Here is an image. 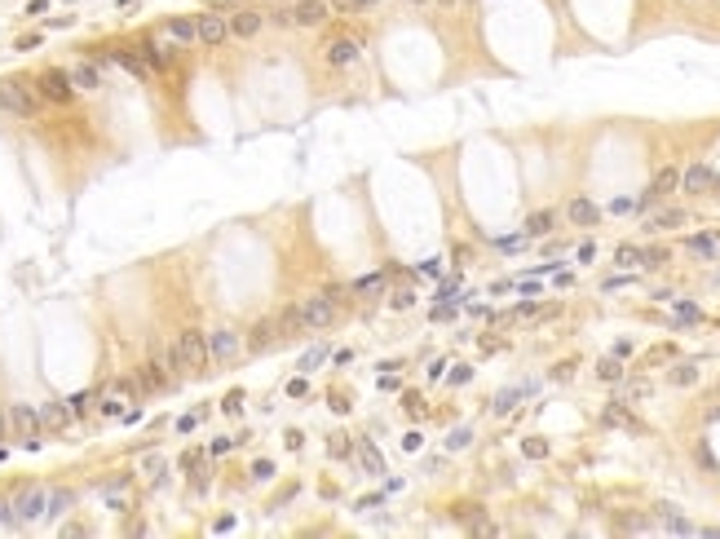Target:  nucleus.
Segmentation results:
<instances>
[{"mask_svg": "<svg viewBox=\"0 0 720 539\" xmlns=\"http://www.w3.org/2000/svg\"><path fill=\"white\" fill-rule=\"evenodd\" d=\"M667 380H671V385H680V389H685V385H694V380H698V363H694V358L676 363V367L667 371Z\"/></svg>", "mask_w": 720, "mask_h": 539, "instance_id": "obj_30", "label": "nucleus"}, {"mask_svg": "<svg viewBox=\"0 0 720 539\" xmlns=\"http://www.w3.org/2000/svg\"><path fill=\"white\" fill-rule=\"evenodd\" d=\"M685 253L698 257V261H720V230H712V234H689L685 239Z\"/></svg>", "mask_w": 720, "mask_h": 539, "instance_id": "obj_19", "label": "nucleus"}, {"mask_svg": "<svg viewBox=\"0 0 720 539\" xmlns=\"http://www.w3.org/2000/svg\"><path fill=\"white\" fill-rule=\"evenodd\" d=\"M279 332H283V341H287V336H301V332H305V314H301V305H287L283 314H279Z\"/></svg>", "mask_w": 720, "mask_h": 539, "instance_id": "obj_28", "label": "nucleus"}, {"mask_svg": "<svg viewBox=\"0 0 720 539\" xmlns=\"http://www.w3.org/2000/svg\"><path fill=\"white\" fill-rule=\"evenodd\" d=\"M641 266H645V270L667 266V248H641Z\"/></svg>", "mask_w": 720, "mask_h": 539, "instance_id": "obj_37", "label": "nucleus"}, {"mask_svg": "<svg viewBox=\"0 0 720 539\" xmlns=\"http://www.w3.org/2000/svg\"><path fill=\"white\" fill-rule=\"evenodd\" d=\"M707 420H720V407H712V411H707Z\"/></svg>", "mask_w": 720, "mask_h": 539, "instance_id": "obj_61", "label": "nucleus"}, {"mask_svg": "<svg viewBox=\"0 0 720 539\" xmlns=\"http://www.w3.org/2000/svg\"><path fill=\"white\" fill-rule=\"evenodd\" d=\"M142 62H146L151 71H164V67H173V58H177V49L168 40H155V35H142L137 40V49H133Z\"/></svg>", "mask_w": 720, "mask_h": 539, "instance_id": "obj_12", "label": "nucleus"}, {"mask_svg": "<svg viewBox=\"0 0 720 539\" xmlns=\"http://www.w3.org/2000/svg\"><path fill=\"white\" fill-rule=\"evenodd\" d=\"M35 93H40L44 102H71L76 98V85H71V76L67 71H58V67H49V71H40V76H35Z\"/></svg>", "mask_w": 720, "mask_h": 539, "instance_id": "obj_7", "label": "nucleus"}, {"mask_svg": "<svg viewBox=\"0 0 720 539\" xmlns=\"http://www.w3.org/2000/svg\"><path fill=\"white\" fill-rule=\"evenodd\" d=\"M345 5H376V0H345Z\"/></svg>", "mask_w": 720, "mask_h": 539, "instance_id": "obj_62", "label": "nucleus"}, {"mask_svg": "<svg viewBox=\"0 0 720 539\" xmlns=\"http://www.w3.org/2000/svg\"><path fill=\"white\" fill-rule=\"evenodd\" d=\"M597 376H601V380H610V385H615V380H623V363H619V354L601 358V363H597Z\"/></svg>", "mask_w": 720, "mask_h": 539, "instance_id": "obj_34", "label": "nucleus"}, {"mask_svg": "<svg viewBox=\"0 0 720 539\" xmlns=\"http://www.w3.org/2000/svg\"><path fill=\"white\" fill-rule=\"evenodd\" d=\"M615 266H619V270H632V266H641V248H632V243H619V248H615Z\"/></svg>", "mask_w": 720, "mask_h": 539, "instance_id": "obj_33", "label": "nucleus"}, {"mask_svg": "<svg viewBox=\"0 0 720 539\" xmlns=\"http://www.w3.org/2000/svg\"><path fill=\"white\" fill-rule=\"evenodd\" d=\"M553 225H557V212L553 208H539L526 217V239H544V234H553Z\"/></svg>", "mask_w": 720, "mask_h": 539, "instance_id": "obj_26", "label": "nucleus"}, {"mask_svg": "<svg viewBox=\"0 0 720 539\" xmlns=\"http://www.w3.org/2000/svg\"><path fill=\"white\" fill-rule=\"evenodd\" d=\"M455 287H460V279H447L438 287V301H455Z\"/></svg>", "mask_w": 720, "mask_h": 539, "instance_id": "obj_50", "label": "nucleus"}, {"mask_svg": "<svg viewBox=\"0 0 720 539\" xmlns=\"http://www.w3.org/2000/svg\"><path fill=\"white\" fill-rule=\"evenodd\" d=\"M389 305H393V309H411V305H415V292H411V287H398V292L389 296Z\"/></svg>", "mask_w": 720, "mask_h": 539, "instance_id": "obj_40", "label": "nucleus"}, {"mask_svg": "<svg viewBox=\"0 0 720 539\" xmlns=\"http://www.w3.org/2000/svg\"><path fill=\"white\" fill-rule=\"evenodd\" d=\"M469 380H473V367H464V363H460V367L451 371V385H469Z\"/></svg>", "mask_w": 720, "mask_h": 539, "instance_id": "obj_48", "label": "nucleus"}, {"mask_svg": "<svg viewBox=\"0 0 720 539\" xmlns=\"http://www.w3.org/2000/svg\"><path fill=\"white\" fill-rule=\"evenodd\" d=\"M301 314H305V327H332L336 318H341V301H336L332 292H323V296H305L301 301Z\"/></svg>", "mask_w": 720, "mask_h": 539, "instance_id": "obj_5", "label": "nucleus"}, {"mask_svg": "<svg viewBox=\"0 0 720 539\" xmlns=\"http://www.w3.org/2000/svg\"><path fill=\"white\" fill-rule=\"evenodd\" d=\"M270 22H274V27H287V22H292V9H274Z\"/></svg>", "mask_w": 720, "mask_h": 539, "instance_id": "obj_56", "label": "nucleus"}, {"mask_svg": "<svg viewBox=\"0 0 720 539\" xmlns=\"http://www.w3.org/2000/svg\"><path fill=\"white\" fill-rule=\"evenodd\" d=\"M102 411H106V416H124V402H119V393H111V398L102 402Z\"/></svg>", "mask_w": 720, "mask_h": 539, "instance_id": "obj_51", "label": "nucleus"}, {"mask_svg": "<svg viewBox=\"0 0 720 539\" xmlns=\"http://www.w3.org/2000/svg\"><path fill=\"white\" fill-rule=\"evenodd\" d=\"M40 14H49V0H31L27 5V18H40Z\"/></svg>", "mask_w": 720, "mask_h": 539, "instance_id": "obj_55", "label": "nucleus"}, {"mask_svg": "<svg viewBox=\"0 0 720 539\" xmlns=\"http://www.w3.org/2000/svg\"><path fill=\"white\" fill-rule=\"evenodd\" d=\"M671 305H676V318H680V323H698V318H703V309L694 305V301H680V296H671Z\"/></svg>", "mask_w": 720, "mask_h": 539, "instance_id": "obj_36", "label": "nucleus"}, {"mask_svg": "<svg viewBox=\"0 0 720 539\" xmlns=\"http://www.w3.org/2000/svg\"><path fill=\"white\" fill-rule=\"evenodd\" d=\"M44 499H49V486H40V482H27L14 495V517H18V526L22 522H40L44 517Z\"/></svg>", "mask_w": 720, "mask_h": 539, "instance_id": "obj_6", "label": "nucleus"}, {"mask_svg": "<svg viewBox=\"0 0 720 539\" xmlns=\"http://www.w3.org/2000/svg\"><path fill=\"white\" fill-rule=\"evenodd\" d=\"M610 212H619V217H623V212H637V199H615V203H610Z\"/></svg>", "mask_w": 720, "mask_h": 539, "instance_id": "obj_53", "label": "nucleus"}, {"mask_svg": "<svg viewBox=\"0 0 720 539\" xmlns=\"http://www.w3.org/2000/svg\"><path fill=\"white\" fill-rule=\"evenodd\" d=\"M71 504H76V490H71V486H49V499H44V517H62Z\"/></svg>", "mask_w": 720, "mask_h": 539, "instance_id": "obj_25", "label": "nucleus"}, {"mask_svg": "<svg viewBox=\"0 0 720 539\" xmlns=\"http://www.w3.org/2000/svg\"><path fill=\"white\" fill-rule=\"evenodd\" d=\"M358 451H363V469H367L371 477H385V473H389V469H385V455H380L376 447H371L367 438H363V447H358Z\"/></svg>", "mask_w": 720, "mask_h": 539, "instance_id": "obj_29", "label": "nucleus"}, {"mask_svg": "<svg viewBox=\"0 0 720 539\" xmlns=\"http://www.w3.org/2000/svg\"><path fill=\"white\" fill-rule=\"evenodd\" d=\"M658 526H663V531H671V535H698V526L680 517L676 504H658Z\"/></svg>", "mask_w": 720, "mask_h": 539, "instance_id": "obj_23", "label": "nucleus"}, {"mask_svg": "<svg viewBox=\"0 0 720 539\" xmlns=\"http://www.w3.org/2000/svg\"><path fill=\"white\" fill-rule=\"evenodd\" d=\"M323 18H327V5H323V0H301V5L292 9V22H296V27H318Z\"/></svg>", "mask_w": 720, "mask_h": 539, "instance_id": "obj_24", "label": "nucleus"}, {"mask_svg": "<svg viewBox=\"0 0 720 539\" xmlns=\"http://www.w3.org/2000/svg\"><path fill=\"white\" fill-rule=\"evenodd\" d=\"M716 169L712 164H689L685 173H680V190H685V195H707V190H716Z\"/></svg>", "mask_w": 720, "mask_h": 539, "instance_id": "obj_13", "label": "nucleus"}, {"mask_svg": "<svg viewBox=\"0 0 720 539\" xmlns=\"http://www.w3.org/2000/svg\"><path fill=\"white\" fill-rule=\"evenodd\" d=\"M420 447H425V434H420V429H411V434L402 438V451H420Z\"/></svg>", "mask_w": 720, "mask_h": 539, "instance_id": "obj_47", "label": "nucleus"}, {"mask_svg": "<svg viewBox=\"0 0 720 539\" xmlns=\"http://www.w3.org/2000/svg\"><path fill=\"white\" fill-rule=\"evenodd\" d=\"M195 425H199V416H182V420H177V434H190Z\"/></svg>", "mask_w": 720, "mask_h": 539, "instance_id": "obj_57", "label": "nucleus"}, {"mask_svg": "<svg viewBox=\"0 0 720 539\" xmlns=\"http://www.w3.org/2000/svg\"><path fill=\"white\" fill-rule=\"evenodd\" d=\"M5 438H9V416L0 411V442H5Z\"/></svg>", "mask_w": 720, "mask_h": 539, "instance_id": "obj_60", "label": "nucleus"}, {"mask_svg": "<svg viewBox=\"0 0 720 539\" xmlns=\"http://www.w3.org/2000/svg\"><path fill=\"white\" fill-rule=\"evenodd\" d=\"M266 477H274V464H266V460L252 464V482H266Z\"/></svg>", "mask_w": 720, "mask_h": 539, "instance_id": "obj_49", "label": "nucleus"}, {"mask_svg": "<svg viewBox=\"0 0 720 539\" xmlns=\"http://www.w3.org/2000/svg\"><path fill=\"white\" fill-rule=\"evenodd\" d=\"M287 398H309V380H305V371L296 380H287Z\"/></svg>", "mask_w": 720, "mask_h": 539, "instance_id": "obj_43", "label": "nucleus"}, {"mask_svg": "<svg viewBox=\"0 0 720 539\" xmlns=\"http://www.w3.org/2000/svg\"><path fill=\"white\" fill-rule=\"evenodd\" d=\"M535 389H539V385H535V380H522V385H517V389H499V393H495V398H490V411H495V416H508V411H513V407H517L522 398H531V393H535Z\"/></svg>", "mask_w": 720, "mask_h": 539, "instance_id": "obj_17", "label": "nucleus"}, {"mask_svg": "<svg viewBox=\"0 0 720 539\" xmlns=\"http://www.w3.org/2000/svg\"><path fill=\"white\" fill-rule=\"evenodd\" d=\"M168 363V376L173 380H186V376H199V371H212V358H208V336L199 327H186L182 336L168 345L164 354Z\"/></svg>", "mask_w": 720, "mask_h": 539, "instance_id": "obj_1", "label": "nucleus"}, {"mask_svg": "<svg viewBox=\"0 0 720 539\" xmlns=\"http://www.w3.org/2000/svg\"><path fill=\"white\" fill-rule=\"evenodd\" d=\"M164 35H168V40H177V44H199L195 40V18H173L164 27Z\"/></svg>", "mask_w": 720, "mask_h": 539, "instance_id": "obj_27", "label": "nucleus"}, {"mask_svg": "<svg viewBox=\"0 0 720 539\" xmlns=\"http://www.w3.org/2000/svg\"><path fill=\"white\" fill-rule=\"evenodd\" d=\"M137 385H142V393H160V389H173L177 380L168 376L164 358H151V363H142V371H137Z\"/></svg>", "mask_w": 720, "mask_h": 539, "instance_id": "obj_14", "label": "nucleus"}, {"mask_svg": "<svg viewBox=\"0 0 720 539\" xmlns=\"http://www.w3.org/2000/svg\"><path fill=\"white\" fill-rule=\"evenodd\" d=\"M694 455H698V464H703L707 473H720V464H716V455H712V447H707V442H698V451H694Z\"/></svg>", "mask_w": 720, "mask_h": 539, "instance_id": "obj_42", "label": "nucleus"}, {"mask_svg": "<svg viewBox=\"0 0 720 539\" xmlns=\"http://www.w3.org/2000/svg\"><path fill=\"white\" fill-rule=\"evenodd\" d=\"M354 292H358V301H380V296L389 292V270H380V274H367V279H358V283H354Z\"/></svg>", "mask_w": 720, "mask_h": 539, "instance_id": "obj_21", "label": "nucleus"}, {"mask_svg": "<svg viewBox=\"0 0 720 539\" xmlns=\"http://www.w3.org/2000/svg\"><path fill=\"white\" fill-rule=\"evenodd\" d=\"M67 407H71V416H89V407H93V393H89V389L71 393V398H67Z\"/></svg>", "mask_w": 720, "mask_h": 539, "instance_id": "obj_38", "label": "nucleus"}, {"mask_svg": "<svg viewBox=\"0 0 720 539\" xmlns=\"http://www.w3.org/2000/svg\"><path fill=\"white\" fill-rule=\"evenodd\" d=\"M671 190H680V169H671V164H667V169H658V173H654L650 190H645V195L637 199V212H650L658 199H667V195H671Z\"/></svg>", "mask_w": 720, "mask_h": 539, "instance_id": "obj_8", "label": "nucleus"}, {"mask_svg": "<svg viewBox=\"0 0 720 539\" xmlns=\"http://www.w3.org/2000/svg\"><path fill=\"white\" fill-rule=\"evenodd\" d=\"M601 425H637V420H632L628 402H623V398H615V402H610L606 411H601Z\"/></svg>", "mask_w": 720, "mask_h": 539, "instance_id": "obj_31", "label": "nucleus"}, {"mask_svg": "<svg viewBox=\"0 0 720 539\" xmlns=\"http://www.w3.org/2000/svg\"><path fill=\"white\" fill-rule=\"evenodd\" d=\"M279 341H283V332H279V314H270V318H257V327L248 332L243 350H248V354H266V350H274Z\"/></svg>", "mask_w": 720, "mask_h": 539, "instance_id": "obj_10", "label": "nucleus"}, {"mask_svg": "<svg viewBox=\"0 0 720 539\" xmlns=\"http://www.w3.org/2000/svg\"><path fill=\"white\" fill-rule=\"evenodd\" d=\"M619 531L645 535V531H654V522H650V517H641V513H628V517H619Z\"/></svg>", "mask_w": 720, "mask_h": 539, "instance_id": "obj_35", "label": "nucleus"}, {"mask_svg": "<svg viewBox=\"0 0 720 539\" xmlns=\"http://www.w3.org/2000/svg\"><path fill=\"white\" fill-rule=\"evenodd\" d=\"M442 5H455V0H442Z\"/></svg>", "mask_w": 720, "mask_h": 539, "instance_id": "obj_63", "label": "nucleus"}, {"mask_svg": "<svg viewBox=\"0 0 720 539\" xmlns=\"http://www.w3.org/2000/svg\"><path fill=\"white\" fill-rule=\"evenodd\" d=\"M566 221H570V225H597V221H601V208H597L588 195H574V199L566 203Z\"/></svg>", "mask_w": 720, "mask_h": 539, "instance_id": "obj_18", "label": "nucleus"}, {"mask_svg": "<svg viewBox=\"0 0 720 539\" xmlns=\"http://www.w3.org/2000/svg\"><path fill=\"white\" fill-rule=\"evenodd\" d=\"M473 442V429H455V434L447 438V451H464Z\"/></svg>", "mask_w": 720, "mask_h": 539, "instance_id": "obj_39", "label": "nucleus"}, {"mask_svg": "<svg viewBox=\"0 0 720 539\" xmlns=\"http://www.w3.org/2000/svg\"><path fill=\"white\" fill-rule=\"evenodd\" d=\"M243 354V336L234 327H212L208 332V358L212 367H234V358Z\"/></svg>", "mask_w": 720, "mask_h": 539, "instance_id": "obj_4", "label": "nucleus"}, {"mask_svg": "<svg viewBox=\"0 0 720 539\" xmlns=\"http://www.w3.org/2000/svg\"><path fill=\"white\" fill-rule=\"evenodd\" d=\"M67 76H71V85H76V93H93V89H102V67H98V62H89V58H80V62L71 67Z\"/></svg>", "mask_w": 720, "mask_h": 539, "instance_id": "obj_16", "label": "nucleus"}, {"mask_svg": "<svg viewBox=\"0 0 720 539\" xmlns=\"http://www.w3.org/2000/svg\"><path fill=\"white\" fill-rule=\"evenodd\" d=\"M230 447H234V438H217V442H212V455H225Z\"/></svg>", "mask_w": 720, "mask_h": 539, "instance_id": "obj_58", "label": "nucleus"}, {"mask_svg": "<svg viewBox=\"0 0 720 539\" xmlns=\"http://www.w3.org/2000/svg\"><path fill=\"white\" fill-rule=\"evenodd\" d=\"M415 5H429V0H415Z\"/></svg>", "mask_w": 720, "mask_h": 539, "instance_id": "obj_64", "label": "nucleus"}, {"mask_svg": "<svg viewBox=\"0 0 720 539\" xmlns=\"http://www.w3.org/2000/svg\"><path fill=\"white\" fill-rule=\"evenodd\" d=\"M522 451L531 455V460H544V455H548V442H544V438H526V442H522Z\"/></svg>", "mask_w": 720, "mask_h": 539, "instance_id": "obj_41", "label": "nucleus"}, {"mask_svg": "<svg viewBox=\"0 0 720 539\" xmlns=\"http://www.w3.org/2000/svg\"><path fill=\"white\" fill-rule=\"evenodd\" d=\"M5 416H9V434H14V438L22 442V447H27V451H35V447H40V434H44V429H40V411H35V407H27V402H14Z\"/></svg>", "mask_w": 720, "mask_h": 539, "instance_id": "obj_3", "label": "nucleus"}, {"mask_svg": "<svg viewBox=\"0 0 720 539\" xmlns=\"http://www.w3.org/2000/svg\"><path fill=\"white\" fill-rule=\"evenodd\" d=\"M327 354H332V350H327V345L318 341V345H309V350L301 354V363H296V367H301L305 376H309V371H314V367H318V363H323V358H327Z\"/></svg>", "mask_w": 720, "mask_h": 539, "instance_id": "obj_32", "label": "nucleus"}, {"mask_svg": "<svg viewBox=\"0 0 720 539\" xmlns=\"http://www.w3.org/2000/svg\"><path fill=\"white\" fill-rule=\"evenodd\" d=\"M0 526H18V517H14V499H0Z\"/></svg>", "mask_w": 720, "mask_h": 539, "instance_id": "obj_45", "label": "nucleus"}, {"mask_svg": "<svg viewBox=\"0 0 720 539\" xmlns=\"http://www.w3.org/2000/svg\"><path fill=\"white\" fill-rule=\"evenodd\" d=\"M261 27H266V14H261V9H239L230 18V35H239V40H252Z\"/></svg>", "mask_w": 720, "mask_h": 539, "instance_id": "obj_20", "label": "nucleus"}, {"mask_svg": "<svg viewBox=\"0 0 720 539\" xmlns=\"http://www.w3.org/2000/svg\"><path fill=\"white\" fill-rule=\"evenodd\" d=\"M40 93H35V80H22V76H5L0 80V111L18 115V119H31L40 111Z\"/></svg>", "mask_w": 720, "mask_h": 539, "instance_id": "obj_2", "label": "nucleus"}, {"mask_svg": "<svg viewBox=\"0 0 720 539\" xmlns=\"http://www.w3.org/2000/svg\"><path fill=\"white\" fill-rule=\"evenodd\" d=\"M358 53H363V40H358V35H350V31L332 35V40L323 44V62H327V67H350Z\"/></svg>", "mask_w": 720, "mask_h": 539, "instance_id": "obj_9", "label": "nucleus"}, {"mask_svg": "<svg viewBox=\"0 0 720 539\" xmlns=\"http://www.w3.org/2000/svg\"><path fill=\"white\" fill-rule=\"evenodd\" d=\"M195 40L203 44V49H217V44L230 40V22H225L221 14H199L195 18Z\"/></svg>", "mask_w": 720, "mask_h": 539, "instance_id": "obj_11", "label": "nucleus"}, {"mask_svg": "<svg viewBox=\"0 0 720 539\" xmlns=\"http://www.w3.org/2000/svg\"><path fill=\"white\" fill-rule=\"evenodd\" d=\"M71 420H76V416H71V407L62 398H49V402L40 407V429H44V434H62Z\"/></svg>", "mask_w": 720, "mask_h": 539, "instance_id": "obj_15", "label": "nucleus"}, {"mask_svg": "<svg viewBox=\"0 0 720 539\" xmlns=\"http://www.w3.org/2000/svg\"><path fill=\"white\" fill-rule=\"evenodd\" d=\"M14 49H18V53H31V49H40V35H22V40L14 44Z\"/></svg>", "mask_w": 720, "mask_h": 539, "instance_id": "obj_52", "label": "nucleus"}, {"mask_svg": "<svg viewBox=\"0 0 720 539\" xmlns=\"http://www.w3.org/2000/svg\"><path fill=\"white\" fill-rule=\"evenodd\" d=\"M592 257H597V243H592V239H588V243L579 248V261H592Z\"/></svg>", "mask_w": 720, "mask_h": 539, "instance_id": "obj_59", "label": "nucleus"}, {"mask_svg": "<svg viewBox=\"0 0 720 539\" xmlns=\"http://www.w3.org/2000/svg\"><path fill=\"white\" fill-rule=\"evenodd\" d=\"M402 407H406V416H420L425 411V398L420 393H402Z\"/></svg>", "mask_w": 720, "mask_h": 539, "instance_id": "obj_44", "label": "nucleus"}, {"mask_svg": "<svg viewBox=\"0 0 720 539\" xmlns=\"http://www.w3.org/2000/svg\"><path fill=\"white\" fill-rule=\"evenodd\" d=\"M628 283H632L628 274H615V279H606V283H601V292H615V287H628Z\"/></svg>", "mask_w": 720, "mask_h": 539, "instance_id": "obj_54", "label": "nucleus"}, {"mask_svg": "<svg viewBox=\"0 0 720 539\" xmlns=\"http://www.w3.org/2000/svg\"><path fill=\"white\" fill-rule=\"evenodd\" d=\"M239 407H243V393H225V402H221V411H230V416H239Z\"/></svg>", "mask_w": 720, "mask_h": 539, "instance_id": "obj_46", "label": "nucleus"}, {"mask_svg": "<svg viewBox=\"0 0 720 539\" xmlns=\"http://www.w3.org/2000/svg\"><path fill=\"white\" fill-rule=\"evenodd\" d=\"M676 225H685V208H658L645 217V230L658 234V230H676Z\"/></svg>", "mask_w": 720, "mask_h": 539, "instance_id": "obj_22", "label": "nucleus"}]
</instances>
